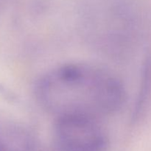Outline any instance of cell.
Here are the masks:
<instances>
[{
    "label": "cell",
    "instance_id": "obj_4",
    "mask_svg": "<svg viewBox=\"0 0 151 151\" xmlns=\"http://www.w3.org/2000/svg\"><path fill=\"white\" fill-rule=\"evenodd\" d=\"M151 94V54L146 58L143 68L142 78L140 86L139 93L137 97L136 107L134 109V118L137 119L142 113L145 109V106L148 103Z\"/></svg>",
    "mask_w": 151,
    "mask_h": 151
},
{
    "label": "cell",
    "instance_id": "obj_2",
    "mask_svg": "<svg viewBox=\"0 0 151 151\" xmlns=\"http://www.w3.org/2000/svg\"><path fill=\"white\" fill-rule=\"evenodd\" d=\"M99 120L83 116L56 118L55 137L60 150H104L108 138Z\"/></svg>",
    "mask_w": 151,
    "mask_h": 151
},
{
    "label": "cell",
    "instance_id": "obj_3",
    "mask_svg": "<svg viewBox=\"0 0 151 151\" xmlns=\"http://www.w3.org/2000/svg\"><path fill=\"white\" fill-rule=\"evenodd\" d=\"M32 132L22 124L0 122V151H33Z\"/></svg>",
    "mask_w": 151,
    "mask_h": 151
},
{
    "label": "cell",
    "instance_id": "obj_1",
    "mask_svg": "<svg viewBox=\"0 0 151 151\" xmlns=\"http://www.w3.org/2000/svg\"><path fill=\"white\" fill-rule=\"evenodd\" d=\"M35 94L43 109L56 118L83 116L100 119L120 110L126 93L111 72L90 63H71L46 72Z\"/></svg>",
    "mask_w": 151,
    "mask_h": 151
}]
</instances>
